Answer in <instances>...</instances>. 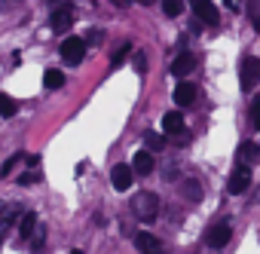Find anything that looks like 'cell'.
Here are the masks:
<instances>
[{
	"instance_id": "obj_23",
	"label": "cell",
	"mask_w": 260,
	"mask_h": 254,
	"mask_svg": "<svg viewBox=\"0 0 260 254\" xmlns=\"http://www.w3.org/2000/svg\"><path fill=\"white\" fill-rule=\"evenodd\" d=\"M128 49H132V46H128V43H125V46H119V49L113 52V58H110V65H113V68H119V65H122V61L128 58Z\"/></svg>"
},
{
	"instance_id": "obj_17",
	"label": "cell",
	"mask_w": 260,
	"mask_h": 254,
	"mask_svg": "<svg viewBox=\"0 0 260 254\" xmlns=\"http://www.w3.org/2000/svg\"><path fill=\"white\" fill-rule=\"evenodd\" d=\"M16 110H19L16 98H10L7 92H0V116H4V119H10V116H16Z\"/></svg>"
},
{
	"instance_id": "obj_25",
	"label": "cell",
	"mask_w": 260,
	"mask_h": 254,
	"mask_svg": "<svg viewBox=\"0 0 260 254\" xmlns=\"http://www.w3.org/2000/svg\"><path fill=\"white\" fill-rule=\"evenodd\" d=\"M251 125H254V129H260V98L251 104Z\"/></svg>"
},
{
	"instance_id": "obj_13",
	"label": "cell",
	"mask_w": 260,
	"mask_h": 254,
	"mask_svg": "<svg viewBox=\"0 0 260 254\" xmlns=\"http://www.w3.org/2000/svg\"><path fill=\"white\" fill-rule=\"evenodd\" d=\"M193 68H196V58H193L190 52H181V55L172 61V74H175V77H187Z\"/></svg>"
},
{
	"instance_id": "obj_5",
	"label": "cell",
	"mask_w": 260,
	"mask_h": 254,
	"mask_svg": "<svg viewBox=\"0 0 260 254\" xmlns=\"http://www.w3.org/2000/svg\"><path fill=\"white\" fill-rule=\"evenodd\" d=\"M230 239H233V227H230L226 220H220V224H214V227L208 230V248H214V251L226 248Z\"/></svg>"
},
{
	"instance_id": "obj_20",
	"label": "cell",
	"mask_w": 260,
	"mask_h": 254,
	"mask_svg": "<svg viewBox=\"0 0 260 254\" xmlns=\"http://www.w3.org/2000/svg\"><path fill=\"white\" fill-rule=\"evenodd\" d=\"M162 13H166L169 19H178V16L184 13V0H162Z\"/></svg>"
},
{
	"instance_id": "obj_24",
	"label": "cell",
	"mask_w": 260,
	"mask_h": 254,
	"mask_svg": "<svg viewBox=\"0 0 260 254\" xmlns=\"http://www.w3.org/2000/svg\"><path fill=\"white\" fill-rule=\"evenodd\" d=\"M40 181V172L37 169H31V172H25L22 178H19V184H25V187H31V184H37Z\"/></svg>"
},
{
	"instance_id": "obj_15",
	"label": "cell",
	"mask_w": 260,
	"mask_h": 254,
	"mask_svg": "<svg viewBox=\"0 0 260 254\" xmlns=\"http://www.w3.org/2000/svg\"><path fill=\"white\" fill-rule=\"evenodd\" d=\"M43 86H46V89H52V92H55V89H61V86H64V74H61L58 68H49V71L43 74Z\"/></svg>"
},
{
	"instance_id": "obj_26",
	"label": "cell",
	"mask_w": 260,
	"mask_h": 254,
	"mask_svg": "<svg viewBox=\"0 0 260 254\" xmlns=\"http://www.w3.org/2000/svg\"><path fill=\"white\" fill-rule=\"evenodd\" d=\"M13 169H16V156H10L4 166H0V178H10V172H13Z\"/></svg>"
},
{
	"instance_id": "obj_30",
	"label": "cell",
	"mask_w": 260,
	"mask_h": 254,
	"mask_svg": "<svg viewBox=\"0 0 260 254\" xmlns=\"http://www.w3.org/2000/svg\"><path fill=\"white\" fill-rule=\"evenodd\" d=\"M138 4H141V7H153V4H156V0H138Z\"/></svg>"
},
{
	"instance_id": "obj_11",
	"label": "cell",
	"mask_w": 260,
	"mask_h": 254,
	"mask_svg": "<svg viewBox=\"0 0 260 254\" xmlns=\"http://www.w3.org/2000/svg\"><path fill=\"white\" fill-rule=\"evenodd\" d=\"M162 135H184V116H181V110H169L162 116Z\"/></svg>"
},
{
	"instance_id": "obj_3",
	"label": "cell",
	"mask_w": 260,
	"mask_h": 254,
	"mask_svg": "<svg viewBox=\"0 0 260 254\" xmlns=\"http://www.w3.org/2000/svg\"><path fill=\"white\" fill-rule=\"evenodd\" d=\"M239 83H242V89H245V92H251V89L260 83V58H254V55H245Z\"/></svg>"
},
{
	"instance_id": "obj_2",
	"label": "cell",
	"mask_w": 260,
	"mask_h": 254,
	"mask_svg": "<svg viewBox=\"0 0 260 254\" xmlns=\"http://www.w3.org/2000/svg\"><path fill=\"white\" fill-rule=\"evenodd\" d=\"M61 58H64V65H80L83 58H86V40L83 37H64V43H61Z\"/></svg>"
},
{
	"instance_id": "obj_7",
	"label": "cell",
	"mask_w": 260,
	"mask_h": 254,
	"mask_svg": "<svg viewBox=\"0 0 260 254\" xmlns=\"http://www.w3.org/2000/svg\"><path fill=\"white\" fill-rule=\"evenodd\" d=\"M196 98H199V86H196V83L181 80V83L175 86V104H178V107H190V104H196Z\"/></svg>"
},
{
	"instance_id": "obj_22",
	"label": "cell",
	"mask_w": 260,
	"mask_h": 254,
	"mask_svg": "<svg viewBox=\"0 0 260 254\" xmlns=\"http://www.w3.org/2000/svg\"><path fill=\"white\" fill-rule=\"evenodd\" d=\"M248 19H251L254 31H260V0H248Z\"/></svg>"
},
{
	"instance_id": "obj_27",
	"label": "cell",
	"mask_w": 260,
	"mask_h": 254,
	"mask_svg": "<svg viewBox=\"0 0 260 254\" xmlns=\"http://www.w3.org/2000/svg\"><path fill=\"white\" fill-rule=\"evenodd\" d=\"M132 65H135V71H138V74H144V71H147V58H144V52H138Z\"/></svg>"
},
{
	"instance_id": "obj_9",
	"label": "cell",
	"mask_w": 260,
	"mask_h": 254,
	"mask_svg": "<svg viewBox=\"0 0 260 254\" xmlns=\"http://www.w3.org/2000/svg\"><path fill=\"white\" fill-rule=\"evenodd\" d=\"M110 181H113V187H116V190H128V187H132V181H135V169L119 163V166H113Z\"/></svg>"
},
{
	"instance_id": "obj_8",
	"label": "cell",
	"mask_w": 260,
	"mask_h": 254,
	"mask_svg": "<svg viewBox=\"0 0 260 254\" xmlns=\"http://www.w3.org/2000/svg\"><path fill=\"white\" fill-rule=\"evenodd\" d=\"M226 187H230V193H233V196H236V193H245V190L251 187V169H248L245 163H242V166H236V172L230 175V184H226Z\"/></svg>"
},
{
	"instance_id": "obj_21",
	"label": "cell",
	"mask_w": 260,
	"mask_h": 254,
	"mask_svg": "<svg viewBox=\"0 0 260 254\" xmlns=\"http://www.w3.org/2000/svg\"><path fill=\"white\" fill-rule=\"evenodd\" d=\"M16 217H19V211H10L7 217H0V242H4V239H7V233L16 227Z\"/></svg>"
},
{
	"instance_id": "obj_28",
	"label": "cell",
	"mask_w": 260,
	"mask_h": 254,
	"mask_svg": "<svg viewBox=\"0 0 260 254\" xmlns=\"http://www.w3.org/2000/svg\"><path fill=\"white\" fill-rule=\"evenodd\" d=\"M110 4H113L116 10H128V4H132V0H110Z\"/></svg>"
},
{
	"instance_id": "obj_19",
	"label": "cell",
	"mask_w": 260,
	"mask_h": 254,
	"mask_svg": "<svg viewBox=\"0 0 260 254\" xmlns=\"http://www.w3.org/2000/svg\"><path fill=\"white\" fill-rule=\"evenodd\" d=\"M184 196H187L190 202H202V184L193 181V178H187V181H184Z\"/></svg>"
},
{
	"instance_id": "obj_32",
	"label": "cell",
	"mask_w": 260,
	"mask_h": 254,
	"mask_svg": "<svg viewBox=\"0 0 260 254\" xmlns=\"http://www.w3.org/2000/svg\"><path fill=\"white\" fill-rule=\"evenodd\" d=\"M0 214H4V202H0Z\"/></svg>"
},
{
	"instance_id": "obj_31",
	"label": "cell",
	"mask_w": 260,
	"mask_h": 254,
	"mask_svg": "<svg viewBox=\"0 0 260 254\" xmlns=\"http://www.w3.org/2000/svg\"><path fill=\"white\" fill-rule=\"evenodd\" d=\"M71 254H83V251H80V248H74V251H71Z\"/></svg>"
},
{
	"instance_id": "obj_18",
	"label": "cell",
	"mask_w": 260,
	"mask_h": 254,
	"mask_svg": "<svg viewBox=\"0 0 260 254\" xmlns=\"http://www.w3.org/2000/svg\"><path fill=\"white\" fill-rule=\"evenodd\" d=\"M144 144H147L150 153H156V150L166 147V135H162V132H144Z\"/></svg>"
},
{
	"instance_id": "obj_16",
	"label": "cell",
	"mask_w": 260,
	"mask_h": 254,
	"mask_svg": "<svg viewBox=\"0 0 260 254\" xmlns=\"http://www.w3.org/2000/svg\"><path fill=\"white\" fill-rule=\"evenodd\" d=\"M239 156H242V163H245V166H251V163H257V160H260V147H257L254 141H245V144L239 147Z\"/></svg>"
},
{
	"instance_id": "obj_4",
	"label": "cell",
	"mask_w": 260,
	"mask_h": 254,
	"mask_svg": "<svg viewBox=\"0 0 260 254\" xmlns=\"http://www.w3.org/2000/svg\"><path fill=\"white\" fill-rule=\"evenodd\" d=\"M187 4H190V10L196 13V19L202 25H217L220 13H217V7L211 4V0H187Z\"/></svg>"
},
{
	"instance_id": "obj_6",
	"label": "cell",
	"mask_w": 260,
	"mask_h": 254,
	"mask_svg": "<svg viewBox=\"0 0 260 254\" xmlns=\"http://www.w3.org/2000/svg\"><path fill=\"white\" fill-rule=\"evenodd\" d=\"M49 25H52V31H68V28L74 25V7H71V4H58V7L52 10Z\"/></svg>"
},
{
	"instance_id": "obj_14",
	"label": "cell",
	"mask_w": 260,
	"mask_h": 254,
	"mask_svg": "<svg viewBox=\"0 0 260 254\" xmlns=\"http://www.w3.org/2000/svg\"><path fill=\"white\" fill-rule=\"evenodd\" d=\"M34 230H37V214H34V211H25L22 220H19V236H22V239H31Z\"/></svg>"
},
{
	"instance_id": "obj_1",
	"label": "cell",
	"mask_w": 260,
	"mask_h": 254,
	"mask_svg": "<svg viewBox=\"0 0 260 254\" xmlns=\"http://www.w3.org/2000/svg\"><path fill=\"white\" fill-rule=\"evenodd\" d=\"M132 211L141 217V220H156V214H159V196L156 193H150V190H141L138 196H132Z\"/></svg>"
},
{
	"instance_id": "obj_10",
	"label": "cell",
	"mask_w": 260,
	"mask_h": 254,
	"mask_svg": "<svg viewBox=\"0 0 260 254\" xmlns=\"http://www.w3.org/2000/svg\"><path fill=\"white\" fill-rule=\"evenodd\" d=\"M135 245H138V251L141 254H162V239H156L153 233H138L135 236Z\"/></svg>"
},
{
	"instance_id": "obj_12",
	"label": "cell",
	"mask_w": 260,
	"mask_h": 254,
	"mask_svg": "<svg viewBox=\"0 0 260 254\" xmlns=\"http://www.w3.org/2000/svg\"><path fill=\"white\" fill-rule=\"evenodd\" d=\"M153 153L150 150H138L135 153V160H132V169L138 172V175H153Z\"/></svg>"
},
{
	"instance_id": "obj_29",
	"label": "cell",
	"mask_w": 260,
	"mask_h": 254,
	"mask_svg": "<svg viewBox=\"0 0 260 254\" xmlns=\"http://www.w3.org/2000/svg\"><path fill=\"white\" fill-rule=\"evenodd\" d=\"M226 7L230 10H242V0H226Z\"/></svg>"
}]
</instances>
